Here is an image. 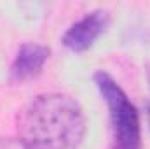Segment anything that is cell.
Segmentation results:
<instances>
[{
  "mask_svg": "<svg viewBox=\"0 0 150 149\" xmlns=\"http://www.w3.org/2000/svg\"><path fill=\"white\" fill-rule=\"evenodd\" d=\"M16 128L26 149H75L86 135V117L75 98L44 93L21 109Z\"/></svg>",
  "mask_w": 150,
  "mask_h": 149,
  "instance_id": "6da1fadb",
  "label": "cell"
},
{
  "mask_svg": "<svg viewBox=\"0 0 150 149\" xmlns=\"http://www.w3.org/2000/svg\"><path fill=\"white\" fill-rule=\"evenodd\" d=\"M94 84L108 107L115 149H140V116L124 90L103 70L94 74Z\"/></svg>",
  "mask_w": 150,
  "mask_h": 149,
  "instance_id": "7a4b0ae2",
  "label": "cell"
},
{
  "mask_svg": "<svg viewBox=\"0 0 150 149\" xmlns=\"http://www.w3.org/2000/svg\"><path fill=\"white\" fill-rule=\"evenodd\" d=\"M110 25V14L103 9L87 12L82 19L74 23L63 35V44L74 53L87 51Z\"/></svg>",
  "mask_w": 150,
  "mask_h": 149,
  "instance_id": "3957f363",
  "label": "cell"
},
{
  "mask_svg": "<svg viewBox=\"0 0 150 149\" xmlns=\"http://www.w3.org/2000/svg\"><path fill=\"white\" fill-rule=\"evenodd\" d=\"M47 58H49V47L33 42L23 44L11 65V79L14 82H25L37 77L42 72Z\"/></svg>",
  "mask_w": 150,
  "mask_h": 149,
  "instance_id": "277c9868",
  "label": "cell"
},
{
  "mask_svg": "<svg viewBox=\"0 0 150 149\" xmlns=\"http://www.w3.org/2000/svg\"><path fill=\"white\" fill-rule=\"evenodd\" d=\"M149 125H150V109H149Z\"/></svg>",
  "mask_w": 150,
  "mask_h": 149,
  "instance_id": "5b68a950",
  "label": "cell"
}]
</instances>
